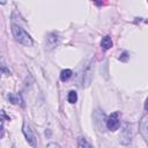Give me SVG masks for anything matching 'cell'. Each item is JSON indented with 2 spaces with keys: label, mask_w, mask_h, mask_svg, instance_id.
I'll list each match as a JSON object with an SVG mask.
<instances>
[{
  "label": "cell",
  "mask_w": 148,
  "mask_h": 148,
  "mask_svg": "<svg viewBox=\"0 0 148 148\" xmlns=\"http://www.w3.org/2000/svg\"><path fill=\"white\" fill-rule=\"evenodd\" d=\"M120 126V113L113 112L107 119V127L110 131H117Z\"/></svg>",
  "instance_id": "obj_2"
},
{
  "label": "cell",
  "mask_w": 148,
  "mask_h": 148,
  "mask_svg": "<svg viewBox=\"0 0 148 148\" xmlns=\"http://www.w3.org/2000/svg\"><path fill=\"white\" fill-rule=\"evenodd\" d=\"M101 46L103 50H109L112 48V39L110 36H105L102 38V42H101Z\"/></svg>",
  "instance_id": "obj_6"
},
{
  "label": "cell",
  "mask_w": 148,
  "mask_h": 148,
  "mask_svg": "<svg viewBox=\"0 0 148 148\" xmlns=\"http://www.w3.org/2000/svg\"><path fill=\"white\" fill-rule=\"evenodd\" d=\"M72 75H73V72L71 69H62L61 73H60V80L61 81H67Z\"/></svg>",
  "instance_id": "obj_7"
},
{
  "label": "cell",
  "mask_w": 148,
  "mask_h": 148,
  "mask_svg": "<svg viewBox=\"0 0 148 148\" xmlns=\"http://www.w3.org/2000/svg\"><path fill=\"white\" fill-rule=\"evenodd\" d=\"M147 115H145L142 118H141V122H140V125H139V128H140V133L142 135V138L147 141V131H148V124H147Z\"/></svg>",
  "instance_id": "obj_4"
},
{
  "label": "cell",
  "mask_w": 148,
  "mask_h": 148,
  "mask_svg": "<svg viewBox=\"0 0 148 148\" xmlns=\"http://www.w3.org/2000/svg\"><path fill=\"white\" fill-rule=\"evenodd\" d=\"M46 148H60V146H59L58 143L51 142V143H49V145H48V147H46Z\"/></svg>",
  "instance_id": "obj_13"
},
{
  "label": "cell",
  "mask_w": 148,
  "mask_h": 148,
  "mask_svg": "<svg viewBox=\"0 0 148 148\" xmlns=\"http://www.w3.org/2000/svg\"><path fill=\"white\" fill-rule=\"evenodd\" d=\"M12 33H13L14 38H15L19 43H21L22 45H26V46L33 45V38H31L30 35H29L23 28H21L19 24L12 23Z\"/></svg>",
  "instance_id": "obj_1"
},
{
  "label": "cell",
  "mask_w": 148,
  "mask_h": 148,
  "mask_svg": "<svg viewBox=\"0 0 148 148\" xmlns=\"http://www.w3.org/2000/svg\"><path fill=\"white\" fill-rule=\"evenodd\" d=\"M0 72H3V73H5V74H11V71H10V68L6 66V64L4 62V60L0 58Z\"/></svg>",
  "instance_id": "obj_11"
},
{
  "label": "cell",
  "mask_w": 148,
  "mask_h": 148,
  "mask_svg": "<svg viewBox=\"0 0 148 148\" xmlns=\"http://www.w3.org/2000/svg\"><path fill=\"white\" fill-rule=\"evenodd\" d=\"M77 101H78V94L74 92V90L69 92L68 93V102L71 104H74V103H77Z\"/></svg>",
  "instance_id": "obj_10"
},
{
  "label": "cell",
  "mask_w": 148,
  "mask_h": 148,
  "mask_svg": "<svg viewBox=\"0 0 148 148\" xmlns=\"http://www.w3.org/2000/svg\"><path fill=\"white\" fill-rule=\"evenodd\" d=\"M119 59L123 60V61H126V60H127V52H123V56H122Z\"/></svg>",
  "instance_id": "obj_14"
},
{
  "label": "cell",
  "mask_w": 148,
  "mask_h": 148,
  "mask_svg": "<svg viewBox=\"0 0 148 148\" xmlns=\"http://www.w3.org/2000/svg\"><path fill=\"white\" fill-rule=\"evenodd\" d=\"M22 131H23V134L27 139V141L33 146V147H37V139L33 132V130L30 128V126L28 125V123H23V126H22Z\"/></svg>",
  "instance_id": "obj_3"
},
{
  "label": "cell",
  "mask_w": 148,
  "mask_h": 148,
  "mask_svg": "<svg viewBox=\"0 0 148 148\" xmlns=\"http://www.w3.org/2000/svg\"><path fill=\"white\" fill-rule=\"evenodd\" d=\"M8 100H10V102H12L13 104L22 103L21 95H19V94H10V95H8Z\"/></svg>",
  "instance_id": "obj_8"
},
{
  "label": "cell",
  "mask_w": 148,
  "mask_h": 148,
  "mask_svg": "<svg viewBox=\"0 0 148 148\" xmlns=\"http://www.w3.org/2000/svg\"><path fill=\"white\" fill-rule=\"evenodd\" d=\"M4 135V123H3V120L0 119V138H1Z\"/></svg>",
  "instance_id": "obj_12"
},
{
  "label": "cell",
  "mask_w": 148,
  "mask_h": 148,
  "mask_svg": "<svg viewBox=\"0 0 148 148\" xmlns=\"http://www.w3.org/2000/svg\"><path fill=\"white\" fill-rule=\"evenodd\" d=\"M78 148H94L85 138H79L78 140Z\"/></svg>",
  "instance_id": "obj_9"
},
{
  "label": "cell",
  "mask_w": 148,
  "mask_h": 148,
  "mask_svg": "<svg viewBox=\"0 0 148 148\" xmlns=\"http://www.w3.org/2000/svg\"><path fill=\"white\" fill-rule=\"evenodd\" d=\"M57 43H58V37H57V35L51 34V35L48 37L46 46H48V49H53V48L57 45Z\"/></svg>",
  "instance_id": "obj_5"
}]
</instances>
